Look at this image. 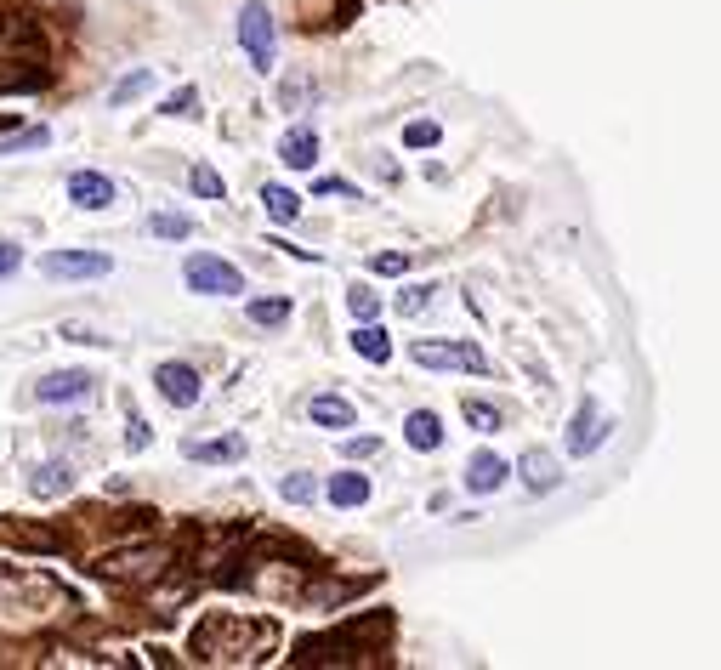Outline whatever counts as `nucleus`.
Segmentation results:
<instances>
[{
	"label": "nucleus",
	"instance_id": "obj_5",
	"mask_svg": "<svg viewBox=\"0 0 721 670\" xmlns=\"http://www.w3.org/2000/svg\"><path fill=\"white\" fill-rule=\"evenodd\" d=\"M103 580H114V585H142V580H154L159 568H165V551H154V546H131V551H120V557H103V563H91Z\"/></svg>",
	"mask_w": 721,
	"mask_h": 670
},
{
	"label": "nucleus",
	"instance_id": "obj_15",
	"mask_svg": "<svg viewBox=\"0 0 721 670\" xmlns=\"http://www.w3.org/2000/svg\"><path fill=\"white\" fill-rule=\"evenodd\" d=\"M517 472H523V483H528V489H534V494L557 489V477H563V472H557V460H551L546 449H528V455L517 460Z\"/></svg>",
	"mask_w": 721,
	"mask_h": 670
},
{
	"label": "nucleus",
	"instance_id": "obj_8",
	"mask_svg": "<svg viewBox=\"0 0 721 670\" xmlns=\"http://www.w3.org/2000/svg\"><path fill=\"white\" fill-rule=\"evenodd\" d=\"M91 392H97V381H91L86 370H57V375H46V381H35L40 404H80Z\"/></svg>",
	"mask_w": 721,
	"mask_h": 670
},
{
	"label": "nucleus",
	"instance_id": "obj_9",
	"mask_svg": "<svg viewBox=\"0 0 721 670\" xmlns=\"http://www.w3.org/2000/svg\"><path fill=\"white\" fill-rule=\"evenodd\" d=\"M602 438H608L602 409H597V404H580V409H574V426H568V455H591Z\"/></svg>",
	"mask_w": 721,
	"mask_h": 670
},
{
	"label": "nucleus",
	"instance_id": "obj_38",
	"mask_svg": "<svg viewBox=\"0 0 721 670\" xmlns=\"http://www.w3.org/2000/svg\"><path fill=\"white\" fill-rule=\"evenodd\" d=\"M6 35H12V23H6V12H0V40H6Z\"/></svg>",
	"mask_w": 721,
	"mask_h": 670
},
{
	"label": "nucleus",
	"instance_id": "obj_22",
	"mask_svg": "<svg viewBox=\"0 0 721 670\" xmlns=\"http://www.w3.org/2000/svg\"><path fill=\"white\" fill-rule=\"evenodd\" d=\"M148 86H154V69H137V74H125L120 86L108 91V103H114V108H125V103H131V97H137V91H148Z\"/></svg>",
	"mask_w": 721,
	"mask_h": 670
},
{
	"label": "nucleus",
	"instance_id": "obj_4",
	"mask_svg": "<svg viewBox=\"0 0 721 670\" xmlns=\"http://www.w3.org/2000/svg\"><path fill=\"white\" fill-rule=\"evenodd\" d=\"M182 279L194 284V290H205V296H239L245 290V273L233 262H222V256H211V250H194L182 262Z\"/></svg>",
	"mask_w": 721,
	"mask_h": 670
},
{
	"label": "nucleus",
	"instance_id": "obj_11",
	"mask_svg": "<svg viewBox=\"0 0 721 670\" xmlns=\"http://www.w3.org/2000/svg\"><path fill=\"white\" fill-rule=\"evenodd\" d=\"M279 159L290 165V171H313V165H318V131H313V125H296V131H284Z\"/></svg>",
	"mask_w": 721,
	"mask_h": 670
},
{
	"label": "nucleus",
	"instance_id": "obj_31",
	"mask_svg": "<svg viewBox=\"0 0 721 670\" xmlns=\"http://www.w3.org/2000/svg\"><path fill=\"white\" fill-rule=\"evenodd\" d=\"M279 494H284V500H296V506H301V500H313V477H307V472H290V477H284V483H279Z\"/></svg>",
	"mask_w": 721,
	"mask_h": 670
},
{
	"label": "nucleus",
	"instance_id": "obj_10",
	"mask_svg": "<svg viewBox=\"0 0 721 670\" xmlns=\"http://www.w3.org/2000/svg\"><path fill=\"white\" fill-rule=\"evenodd\" d=\"M69 199L80 205V211H108V205H114V182H108L103 171H74Z\"/></svg>",
	"mask_w": 721,
	"mask_h": 670
},
{
	"label": "nucleus",
	"instance_id": "obj_14",
	"mask_svg": "<svg viewBox=\"0 0 721 670\" xmlns=\"http://www.w3.org/2000/svg\"><path fill=\"white\" fill-rule=\"evenodd\" d=\"M506 472H511L506 460L483 449V455H472V466H466V489H472V494H494L500 483H506Z\"/></svg>",
	"mask_w": 721,
	"mask_h": 670
},
{
	"label": "nucleus",
	"instance_id": "obj_25",
	"mask_svg": "<svg viewBox=\"0 0 721 670\" xmlns=\"http://www.w3.org/2000/svg\"><path fill=\"white\" fill-rule=\"evenodd\" d=\"M438 120H409L404 125V148H438Z\"/></svg>",
	"mask_w": 721,
	"mask_h": 670
},
{
	"label": "nucleus",
	"instance_id": "obj_32",
	"mask_svg": "<svg viewBox=\"0 0 721 670\" xmlns=\"http://www.w3.org/2000/svg\"><path fill=\"white\" fill-rule=\"evenodd\" d=\"M370 267H375V273H387V279H398V273L409 267V256H404V250H387V256H370Z\"/></svg>",
	"mask_w": 721,
	"mask_h": 670
},
{
	"label": "nucleus",
	"instance_id": "obj_16",
	"mask_svg": "<svg viewBox=\"0 0 721 670\" xmlns=\"http://www.w3.org/2000/svg\"><path fill=\"white\" fill-rule=\"evenodd\" d=\"M324 494H330V506H364V500H370V477L364 472H335L330 483H324Z\"/></svg>",
	"mask_w": 721,
	"mask_h": 670
},
{
	"label": "nucleus",
	"instance_id": "obj_29",
	"mask_svg": "<svg viewBox=\"0 0 721 670\" xmlns=\"http://www.w3.org/2000/svg\"><path fill=\"white\" fill-rule=\"evenodd\" d=\"M347 307H352L358 318H375V313H381V296H375L370 284H352V290H347Z\"/></svg>",
	"mask_w": 721,
	"mask_h": 670
},
{
	"label": "nucleus",
	"instance_id": "obj_7",
	"mask_svg": "<svg viewBox=\"0 0 721 670\" xmlns=\"http://www.w3.org/2000/svg\"><path fill=\"white\" fill-rule=\"evenodd\" d=\"M154 387H159V398H165V404H176V409H194V404H199V370H194V364H182V358L159 364V370H154Z\"/></svg>",
	"mask_w": 721,
	"mask_h": 670
},
{
	"label": "nucleus",
	"instance_id": "obj_2",
	"mask_svg": "<svg viewBox=\"0 0 721 670\" xmlns=\"http://www.w3.org/2000/svg\"><path fill=\"white\" fill-rule=\"evenodd\" d=\"M239 46H245L256 74L279 69V63H273V57H279V35H273V12H267V6H245V12H239Z\"/></svg>",
	"mask_w": 721,
	"mask_h": 670
},
{
	"label": "nucleus",
	"instance_id": "obj_36",
	"mask_svg": "<svg viewBox=\"0 0 721 670\" xmlns=\"http://www.w3.org/2000/svg\"><path fill=\"white\" fill-rule=\"evenodd\" d=\"M125 443H131V449H148V426H142V415H131V432H125Z\"/></svg>",
	"mask_w": 721,
	"mask_h": 670
},
{
	"label": "nucleus",
	"instance_id": "obj_1",
	"mask_svg": "<svg viewBox=\"0 0 721 670\" xmlns=\"http://www.w3.org/2000/svg\"><path fill=\"white\" fill-rule=\"evenodd\" d=\"M364 636H387V614L352 619V625H341V631H330V636H307L290 659H296V665H358V659L375 653V648H364Z\"/></svg>",
	"mask_w": 721,
	"mask_h": 670
},
{
	"label": "nucleus",
	"instance_id": "obj_6",
	"mask_svg": "<svg viewBox=\"0 0 721 670\" xmlns=\"http://www.w3.org/2000/svg\"><path fill=\"white\" fill-rule=\"evenodd\" d=\"M108 267L114 262H108L103 250H52V256L40 262V273H46V279H103Z\"/></svg>",
	"mask_w": 721,
	"mask_h": 670
},
{
	"label": "nucleus",
	"instance_id": "obj_18",
	"mask_svg": "<svg viewBox=\"0 0 721 670\" xmlns=\"http://www.w3.org/2000/svg\"><path fill=\"white\" fill-rule=\"evenodd\" d=\"M262 205H267V216H273V222H296V216H301V194H296V188H284V182H267V188H262Z\"/></svg>",
	"mask_w": 721,
	"mask_h": 670
},
{
	"label": "nucleus",
	"instance_id": "obj_17",
	"mask_svg": "<svg viewBox=\"0 0 721 670\" xmlns=\"http://www.w3.org/2000/svg\"><path fill=\"white\" fill-rule=\"evenodd\" d=\"M404 438H409V449H438V443H443L438 415H432V409H415V415L404 421Z\"/></svg>",
	"mask_w": 721,
	"mask_h": 670
},
{
	"label": "nucleus",
	"instance_id": "obj_30",
	"mask_svg": "<svg viewBox=\"0 0 721 670\" xmlns=\"http://www.w3.org/2000/svg\"><path fill=\"white\" fill-rule=\"evenodd\" d=\"M188 182H194V194H205V199H222V177H216L211 165H194V171H188Z\"/></svg>",
	"mask_w": 721,
	"mask_h": 670
},
{
	"label": "nucleus",
	"instance_id": "obj_21",
	"mask_svg": "<svg viewBox=\"0 0 721 670\" xmlns=\"http://www.w3.org/2000/svg\"><path fill=\"white\" fill-rule=\"evenodd\" d=\"M52 86V69H40V63H29V69H0V91H46Z\"/></svg>",
	"mask_w": 721,
	"mask_h": 670
},
{
	"label": "nucleus",
	"instance_id": "obj_34",
	"mask_svg": "<svg viewBox=\"0 0 721 670\" xmlns=\"http://www.w3.org/2000/svg\"><path fill=\"white\" fill-rule=\"evenodd\" d=\"M18 267H23V250L12 245V239H0V279H12Z\"/></svg>",
	"mask_w": 721,
	"mask_h": 670
},
{
	"label": "nucleus",
	"instance_id": "obj_23",
	"mask_svg": "<svg viewBox=\"0 0 721 670\" xmlns=\"http://www.w3.org/2000/svg\"><path fill=\"white\" fill-rule=\"evenodd\" d=\"M250 318H256V324H284V318H290V296H262V301H250Z\"/></svg>",
	"mask_w": 721,
	"mask_h": 670
},
{
	"label": "nucleus",
	"instance_id": "obj_3",
	"mask_svg": "<svg viewBox=\"0 0 721 670\" xmlns=\"http://www.w3.org/2000/svg\"><path fill=\"white\" fill-rule=\"evenodd\" d=\"M409 358H415L421 370H466V375H489V358H483V347H472V341H415V347H409Z\"/></svg>",
	"mask_w": 721,
	"mask_h": 670
},
{
	"label": "nucleus",
	"instance_id": "obj_13",
	"mask_svg": "<svg viewBox=\"0 0 721 670\" xmlns=\"http://www.w3.org/2000/svg\"><path fill=\"white\" fill-rule=\"evenodd\" d=\"M188 460H199V466H233V460H245V438L239 432H228V438H205V443H188Z\"/></svg>",
	"mask_w": 721,
	"mask_h": 670
},
{
	"label": "nucleus",
	"instance_id": "obj_12",
	"mask_svg": "<svg viewBox=\"0 0 721 670\" xmlns=\"http://www.w3.org/2000/svg\"><path fill=\"white\" fill-rule=\"evenodd\" d=\"M307 415H313V426H324V432H347V426H358V409H352L347 398H335V392H318L313 404H307Z\"/></svg>",
	"mask_w": 721,
	"mask_h": 670
},
{
	"label": "nucleus",
	"instance_id": "obj_19",
	"mask_svg": "<svg viewBox=\"0 0 721 670\" xmlns=\"http://www.w3.org/2000/svg\"><path fill=\"white\" fill-rule=\"evenodd\" d=\"M29 489H35L40 500H52V494H69V489H74V472H69V466H57V460H46V466L29 477Z\"/></svg>",
	"mask_w": 721,
	"mask_h": 670
},
{
	"label": "nucleus",
	"instance_id": "obj_28",
	"mask_svg": "<svg viewBox=\"0 0 721 670\" xmlns=\"http://www.w3.org/2000/svg\"><path fill=\"white\" fill-rule=\"evenodd\" d=\"M194 108H199V91H194V86H182V91H171V97H165V108H159V114H171V120H188Z\"/></svg>",
	"mask_w": 721,
	"mask_h": 670
},
{
	"label": "nucleus",
	"instance_id": "obj_35",
	"mask_svg": "<svg viewBox=\"0 0 721 670\" xmlns=\"http://www.w3.org/2000/svg\"><path fill=\"white\" fill-rule=\"evenodd\" d=\"M426 301H432V290H426V284H415V290H404V301H398V307H404V313H421Z\"/></svg>",
	"mask_w": 721,
	"mask_h": 670
},
{
	"label": "nucleus",
	"instance_id": "obj_37",
	"mask_svg": "<svg viewBox=\"0 0 721 670\" xmlns=\"http://www.w3.org/2000/svg\"><path fill=\"white\" fill-rule=\"evenodd\" d=\"M375 449H381L375 438H352V443H347V455H375Z\"/></svg>",
	"mask_w": 721,
	"mask_h": 670
},
{
	"label": "nucleus",
	"instance_id": "obj_26",
	"mask_svg": "<svg viewBox=\"0 0 721 670\" xmlns=\"http://www.w3.org/2000/svg\"><path fill=\"white\" fill-rule=\"evenodd\" d=\"M46 142H52V131H46V125H29V131H18V137H6V142H0V159H6V154H18V148H46Z\"/></svg>",
	"mask_w": 721,
	"mask_h": 670
},
{
	"label": "nucleus",
	"instance_id": "obj_24",
	"mask_svg": "<svg viewBox=\"0 0 721 670\" xmlns=\"http://www.w3.org/2000/svg\"><path fill=\"white\" fill-rule=\"evenodd\" d=\"M460 409H466V421H472L477 432H500V409H494V404H483V398H466Z\"/></svg>",
	"mask_w": 721,
	"mask_h": 670
},
{
	"label": "nucleus",
	"instance_id": "obj_27",
	"mask_svg": "<svg viewBox=\"0 0 721 670\" xmlns=\"http://www.w3.org/2000/svg\"><path fill=\"white\" fill-rule=\"evenodd\" d=\"M148 228H154L159 239H188V233H194V222H188V216H176V211H159Z\"/></svg>",
	"mask_w": 721,
	"mask_h": 670
},
{
	"label": "nucleus",
	"instance_id": "obj_33",
	"mask_svg": "<svg viewBox=\"0 0 721 670\" xmlns=\"http://www.w3.org/2000/svg\"><path fill=\"white\" fill-rule=\"evenodd\" d=\"M318 199H358V188L341 177H318Z\"/></svg>",
	"mask_w": 721,
	"mask_h": 670
},
{
	"label": "nucleus",
	"instance_id": "obj_20",
	"mask_svg": "<svg viewBox=\"0 0 721 670\" xmlns=\"http://www.w3.org/2000/svg\"><path fill=\"white\" fill-rule=\"evenodd\" d=\"M352 353L370 358V364H387V358H392V341L375 330V324H358V330H352Z\"/></svg>",
	"mask_w": 721,
	"mask_h": 670
}]
</instances>
